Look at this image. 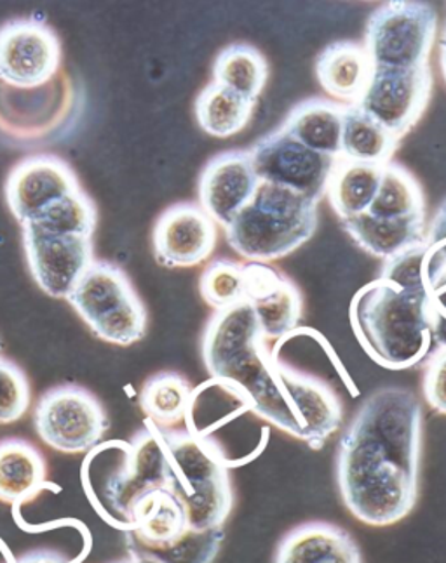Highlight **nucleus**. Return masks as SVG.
I'll return each mask as SVG.
<instances>
[{
    "label": "nucleus",
    "mask_w": 446,
    "mask_h": 563,
    "mask_svg": "<svg viewBox=\"0 0 446 563\" xmlns=\"http://www.w3.org/2000/svg\"><path fill=\"white\" fill-rule=\"evenodd\" d=\"M250 155L260 181L298 191L317 203L328 191L337 164V158L313 152L281 128L260 137Z\"/></svg>",
    "instance_id": "nucleus-12"
},
{
    "label": "nucleus",
    "mask_w": 446,
    "mask_h": 563,
    "mask_svg": "<svg viewBox=\"0 0 446 563\" xmlns=\"http://www.w3.org/2000/svg\"><path fill=\"white\" fill-rule=\"evenodd\" d=\"M79 190V179L67 162L55 155H34L9 173L6 200L23 227L44 209Z\"/></svg>",
    "instance_id": "nucleus-14"
},
{
    "label": "nucleus",
    "mask_w": 446,
    "mask_h": 563,
    "mask_svg": "<svg viewBox=\"0 0 446 563\" xmlns=\"http://www.w3.org/2000/svg\"><path fill=\"white\" fill-rule=\"evenodd\" d=\"M259 183L250 152H221L200 173L199 206L215 223L226 229L251 202Z\"/></svg>",
    "instance_id": "nucleus-16"
},
{
    "label": "nucleus",
    "mask_w": 446,
    "mask_h": 563,
    "mask_svg": "<svg viewBox=\"0 0 446 563\" xmlns=\"http://www.w3.org/2000/svg\"><path fill=\"white\" fill-rule=\"evenodd\" d=\"M170 464L167 490L182 503L188 527H224L232 510L230 461L220 445L191 430H163Z\"/></svg>",
    "instance_id": "nucleus-4"
},
{
    "label": "nucleus",
    "mask_w": 446,
    "mask_h": 563,
    "mask_svg": "<svg viewBox=\"0 0 446 563\" xmlns=\"http://www.w3.org/2000/svg\"><path fill=\"white\" fill-rule=\"evenodd\" d=\"M317 229V202L290 188L260 181L253 199L226 227L230 247L250 263L295 253Z\"/></svg>",
    "instance_id": "nucleus-5"
},
{
    "label": "nucleus",
    "mask_w": 446,
    "mask_h": 563,
    "mask_svg": "<svg viewBox=\"0 0 446 563\" xmlns=\"http://www.w3.org/2000/svg\"><path fill=\"white\" fill-rule=\"evenodd\" d=\"M422 406L403 386L368 395L337 449V482L347 510L371 527L394 526L417 503Z\"/></svg>",
    "instance_id": "nucleus-2"
},
{
    "label": "nucleus",
    "mask_w": 446,
    "mask_h": 563,
    "mask_svg": "<svg viewBox=\"0 0 446 563\" xmlns=\"http://www.w3.org/2000/svg\"><path fill=\"white\" fill-rule=\"evenodd\" d=\"M314 70L328 95L356 104L370 82L373 65L363 46L356 42L337 41L317 54Z\"/></svg>",
    "instance_id": "nucleus-21"
},
{
    "label": "nucleus",
    "mask_w": 446,
    "mask_h": 563,
    "mask_svg": "<svg viewBox=\"0 0 446 563\" xmlns=\"http://www.w3.org/2000/svg\"><path fill=\"white\" fill-rule=\"evenodd\" d=\"M226 532L218 529L196 530L188 527L184 534L172 543L149 550H130V553L151 556L161 563H211L217 559Z\"/></svg>",
    "instance_id": "nucleus-31"
},
{
    "label": "nucleus",
    "mask_w": 446,
    "mask_h": 563,
    "mask_svg": "<svg viewBox=\"0 0 446 563\" xmlns=\"http://www.w3.org/2000/svg\"><path fill=\"white\" fill-rule=\"evenodd\" d=\"M126 529L130 550H149L175 541L188 529V522L175 494L155 489L138 499Z\"/></svg>",
    "instance_id": "nucleus-19"
},
{
    "label": "nucleus",
    "mask_w": 446,
    "mask_h": 563,
    "mask_svg": "<svg viewBox=\"0 0 446 563\" xmlns=\"http://www.w3.org/2000/svg\"><path fill=\"white\" fill-rule=\"evenodd\" d=\"M215 223L199 203H175L159 216L152 233L154 256L166 268H191L206 262L217 245Z\"/></svg>",
    "instance_id": "nucleus-15"
},
{
    "label": "nucleus",
    "mask_w": 446,
    "mask_h": 563,
    "mask_svg": "<svg viewBox=\"0 0 446 563\" xmlns=\"http://www.w3.org/2000/svg\"><path fill=\"white\" fill-rule=\"evenodd\" d=\"M119 461L105 472L101 494L119 520L130 522L131 510L140 497L155 489H167L170 464L161 428L146 421L130 443L116 442Z\"/></svg>",
    "instance_id": "nucleus-9"
},
{
    "label": "nucleus",
    "mask_w": 446,
    "mask_h": 563,
    "mask_svg": "<svg viewBox=\"0 0 446 563\" xmlns=\"http://www.w3.org/2000/svg\"><path fill=\"white\" fill-rule=\"evenodd\" d=\"M274 563H363L355 539L340 527L311 522L284 536Z\"/></svg>",
    "instance_id": "nucleus-20"
},
{
    "label": "nucleus",
    "mask_w": 446,
    "mask_h": 563,
    "mask_svg": "<svg viewBox=\"0 0 446 563\" xmlns=\"http://www.w3.org/2000/svg\"><path fill=\"white\" fill-rule=\"evenodd\" d=\"M340 223L359 249L384 262L427 241L426 214L380 218L365 212L349 220H340Z\"/></svg>",
    "instance_id": "nucleus-18"
},
{
    "label": "nucleus",
    "mask_w": 446,
    "mask_h": 563,
    "mask_svg": "<svg viewBox=\"0 0 446 563\" xmlns=\"http://www.w3.org/2000/svg\"><path fill=\"white\" fill-rule=\"evenodd\" d=\"M439 241H446V199L443 200L438 211L434 214L433 221L427 227L426 244H436Z\"/></svg>",
    "instance_id": "nucleus-35"
},
{
    "label": "nucleus",
    "mask_w": 446,
    "mask_h": 563,
    "mask_svg": "<svg viewBox=\"0 0 446 563\" xmlns=\"http://www.w3.org/2000/svg\"><path fill=\"white\" fill-rule=\"evenodd\" d=\"M14 563H68L65 560L59 559L55 553H50V551H34V553H29V555L21 556L20 560H17Z\"/></svg>",
    "instance_id": "nucleus-36"
},
{
    "label": "nucleus",
    "mask_w": 446,
    "mask_h": 563,
    "mask_svg": "<svg viewBox=\"0 0 446 563\" xmlns=\"http://www.w3.org/2000/svg\"><path fill=\"white\" fill-rule=\"evenodd\" d=\"M349 322L359 346L384 369H412L434 353L426 292L376 278L350 299Z\"/></svg>",
    "instance_id": "nucleus-3"
},
{
    "label": "nucleus",
    "mask_w": 446,
    "mask_h": 563,
    "mask_svg": "<svg viewBox=\"0 0 446 563\" xmlns=\"http://www.w3.org/2000/svg\"><path fill=\"white\" fill-rule=\"evenodd\" d=\"M30 274L51 298L67 299L84 272L95 262L93 239L51 235L23 229Z\"/></svg>",
    "instance_id": "nucleus-13"
},
{
    "label": "nucleus",
    "mask_w": 446,
    "mask_h": 563,
    "mask_svg": "<svg viewBox=\"0 0 446 563\" xmlns=\"http://www.w3.org/2000/svg\"><path fill=\"white\" fill-rule=\"evenodd\" d=\"M254 104L257 101L248 100L239 92L214 80L197 96V124L209 136H233L247 128L253 115Z\"/></svg>",
    "instance_id": "nucleus-26"
},
{
    "label": "nucleus",
    "mask_w": 446,
    "mask_h": 563,
    "mask_svg": "<svg viewBox=\"0 0 446 563\" xmlns=\"http://www.w3.org/2000/svg\"><path fill=\"white\" fill-rule=\"evenodd\" d=\"M30 407V385L25 373L0 356V424L18 421Z\"/></svg>",
    "instance_id": "nucleus-33"
},
{
    "label": "nucleus",
    "mask_w": 446,
    "mask_h": 563,
    "mask_svg": "<svg viewBox=\"0 0 446 563\" xmlns=\"http://www.w3.org/2000/svg\"><path fill=\"white\" fill-rule=\"evenodd\" d=\"M422 391L427 406L446 416V350H438L427 358Z\"/></svg>",
    "instance_id": "nucleus-34"
},
{
    "label": "nucleus",
    "mask_w": 446,
    "mask_h": 563,
    "mask_svg": "<svg viewBox=\"0 0 446 563\" xmlns=\"http://www.w3.org/2000/svg\"><path fill=\"white\" fill-rule=\"evenodd\" d=\"M439 65H442L443 77L446 80V53H439Z\"/></svg>",
    "instance_id": "nucleus-38"
},
{
    "label": "nucleus",
    "mask_w": 446,
    "mask_h": 563,
    "mask_svg": "<svg viewBox=\"0 0 446 563\" xmlns=\"http://www.w3.org/2000/svg\"><path fill=\"white\" fill-rule=\"evenodd\" d=\"M382 167L338 158L326 195L340 220L368 212L379 190Z\"/></svg>",
    "instance_id": "nucleus-24"
},
{
    "label": "nucleus",
    "mask_w": 446,
    "mask_h": 563,
    "mask_svg": "<svg viewBox=\"0 0 446 563\" xmlns=\"http://www.w3.org/2000/svg\"><path fill=\"white\" fill-rule=\"evenodd\" d=\"M346 104L326 98H309L292 108L281 129L307 148L340 158Z\"/></svg>",
    "instance_id": "nucleus-22"
},
{
    "label": "nucleus",
    "mask_w": 446,
    "mask_h": 563,
    "mask_svg": "<svg viewBox=\"0 0 446 563\" xmlns=\"http://www.w3.org/2000/svg\"><path fill=\"white\" fill-rule=\"evenodd\" d=\"M398 143L396 136H392L358 104H346L340 158L385 166L396 152Z\"/></svg>",
    "instance_id": "nucleus-25"
},
{
    "label": "nucleus",
    "mask_w": 446,
    "mask_h": 563,
    "mask_svg": "<svg viewBox=\"0 0 446 563\" xmlns=\"http://www.w3.org/2000/svg\"><path fill=\"white\" fill-rule=\"evenodd\" d=\"M67 301L105 343L131 346L145 335V307L121 266L95 260Z\"/></svg>",
    "instance_id": "nucleus-6"
},
{
    "label": "nucleus",
    "mask_w": 446,
    "mask_h": 563,
    "mask_svg": "<svg viewBox=\"0 0 446 563\" xmlns=\"http://www.w3.org/2000/svg\"><path fill=\"white\" fill-rule=\"evenodd\" d=\"M269 79V65L257 47L230 44L215 59L214 80L239 92L248 100L259 101Z\"/></svg>",
    "instance_id": "nucleus-28"
},
{
    "label": "nucleus",
    "mask_w": 446,
    "mask_h": 563,
    "mask_svg": "<svg viewBox=\"0 0 446 563\" xmlns=\"http://www.w3.org/2000/svg\"><path fill=\"white\" fill-rule=\"evenodd\" d=\"M438 37V13L421 0H391L373 9L365 29V51L373 68L429 65Z\"/></svg>",
    "instance_id": "nucleus-7"
},
{
    "label": "nucleus",
    "mask_w": 446,
    "mask_h": 563,
    "mask_svg": "<svg viewBox=\"0 0 446 563\" xmlns=\"http://www.w3.org/2000/svg\"><path fill=\"white\" fill-rule=\"evenodd\" d=\"M47 464L39 449L21 439L0 440V501H32L46 487Z\"/></svg>",
    "instance_id": "nucleus-23"
},
{
    "label": "nucleus",
    "mask_w": 446,
    "mask_h": 563,
    "mask_svg": "<svg viewBox=\"0 0 446 563\" xmlns=\"http://www.w3.org/2000/svg\"><path fill=\"white\" fill-rule=\"evenodd\" d=\"M203 361L209 376L238 389L253 415L313 451L342 424V404L331 386L281 362L248 302L215 311L203 334Z\"/></svg>",
    "instance_id": "nucleus-1"
},
{
    "label": "nucleus",
    "mask_w": 446,
    "mask_h": 563,
    "mask_svg": "<svg viewBox=\"0 0 446 563\" xmlns=\"http://www.w3.org/2000/svg\"><path fill=\"white\" fill-rule=\"evenodd\" d=\"M59 63L58 35L44 21L25 18L0 26V84L18 91L44 88L55 79Z\"/></svg>",
    "instance_id": "nucleus-10"
},
{
    "label": "nucleus",
    "mask_w": 446,
    "mask_h": 563,
    "mask_svg": "<svg viewBox=\"0 0 446 563\" xmlns=\"http://www.w3.org/2000/svg\"><path fill=\"white\" fill-rule=\"evenodd\" d=\"M247 296L265 340H284L301 323V290L289 277L263 263H247Z\"/></svg>",
    "instance_id": "nucleus-17"
},
{
    "label": "nucleus",
    "mask_w": 446,
    "mask_h": 563,
    "mask_svg": "<svg viewBox=\"0 0 446 563\" xmlns=\"http://www.w3.org/2000/svg\"><path fill=\"white\" fill-rule=\"evenodd\" d=\"M199 290L203 299L217 311L241 305L247 296L244 265L230 260H215L200 275Z\"/></svg>",
    "instance_id": "nucleus-32"
},
{
    "label": "nucleus",
    "mask_w": 446,
    "mask_h": 563,
    "mask_svg": "<svg viewBox=\"0 0 446 563\" xmlns=\"http://www.w3.org/2000/svg\"><path fill=\"white\" fill-rule=\"evenodd\" d=\"M0 350H2V344H0Z\"/></svg>",
    "instance_id": "nucleus-40"
},
{
    "label": "nucleus",
    "mask_w": 446,
    "mask_h": 563,
    "mask_svg": "<svg viewBox=\"0 0 446 563\" xmlns=\"http://www.w3.org/2000/svg\"><path fill=\"white\" fill-rule=\"evenodd\" d=\"M433 91L429 65L417 68L379 67L371 71L358 107L398 140L409 134L426 112Z\"/></svg>",
    "instance_id": "nucleus-11"
},
{
    "label": "nucleus",
    "mask_w": 446,
    "mask_h": 563,
    "mask_svg": "<svg viewBox=\"0 0 446 563\" xmlns=\"http://www.w3.org/2000/svg\"><path fill=\"white\" fill-rule=\"evenodd\" d=\"M34 422L39 439L63 454L91 451L109 430L100 400L76 385L56 386L42 395Z\"/></svg>",
    "instance_id": "nucleus-8"
},
{
    "label": "nucleus",
    "mask_w": 446,
    "mask_h": 563,
    "mask_svg": "<svg viewBox=\"0 0 446 563\" xmlns=\"http://www.w3.org/2000/svg\"><path fill=\"white\" fill-rule=\"evenodd\" d=\"M119 563H161L157 560L151 559V556L138 555V553H130V559Z\"/></svg>",
    "instance_id": "nucleus-37"
},
{
    "label": "nucleus",
    "mask_w": 446,
    "mask_h": 563,
    "mask_svg": "<svg viewBox=\"0 0 446 563\" xmlns=\"http://www.w3.org/2000/svg\"><path fill=\"white\" fill-rule=\"evenodd\" d=\"M368 212L380 218H409L426 214L424 191L406 167L388 162L382 167L379 190Z\"/></svg>",
    "instance_id": "nucleus-29"
},
{
    "label": "nucleus",
    "mask_w": 446,
    "mask_h": 563,
    "mask_svg": "<svg viewBox=\"0 0 446 563\" xmlns=\"http://www.w3.org/2000/svg\"><path fill=\"white\" fill-rule=\"evenodd\" d=\"M439 51L446 53V25L445 30H443L442 38H439Z\"/></svg>",
    "instance_id": "nucleus-39"
},
{
    "label": "nucleus",
    "mask_w": 446,
    "mask_h": 563,
    "mask_svg": "<svg viewBox=\"0 0 446 563\" xmlns=\"http://www.w3.org/2000/svg\"><path fill=\"white\" fill-rule=\"evenodd\" d=\"M194 388L184 376L159 373L149 377L140 391V407L146 419L163 430L187 419Z\"/></svg>",
    "instance_id": "nucleus-27"
},
{
    "label": "nucleus",
    "mask_w": 446,
    "mask_h": 563,
    "mask_svg": "<svg viewBox=\"0 0 446 563\" xmlns=\"http://www.w3.org/2000/svg\"><path fill=\"white\" fill-rule=\"evenodd\" d=\"M98 212L95 203L84 190L68 195L51 208L44 209L34 220L23 224L21 229L51 235L86 236L93 239L97 232Z\"/></svg>",
    "instance_id": "nucleus-30"
}]
</instances>
